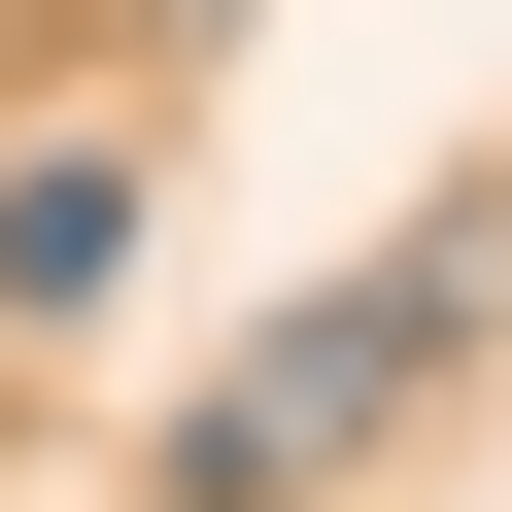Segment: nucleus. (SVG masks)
<instances>
[{"mask_svg":"<svg viewBox=\"0 0 512 512\" xmlns=\"http://www.w3.org/2000/svg\"><path fill=\"white\" fill-rule=\"evenodd\" d=\"M103 274H137V171H103V137L0 171V308H103Z\"/></svg>","mask_w":512,"mask_h":512,"instance_id":"f03ea898","label":"nucleus"},{"mask_svg":"<svg viewBox=\"0 0 512 512\" xmlns=\"http://www.w3.org/2000/svg\"><path fill=\"white\" fill-rule=\"evenodd\" d=\"M478 274H512V239H410V274H342V308H274V342L205 376V444H171V478H205V512H274V478H342V444H376V410L444 376V308H478Z\"/></svg>","mask_w":512,"mask_h":512,"instance_id":"f257e3e1","label":"nucleus"}]
</instances>
